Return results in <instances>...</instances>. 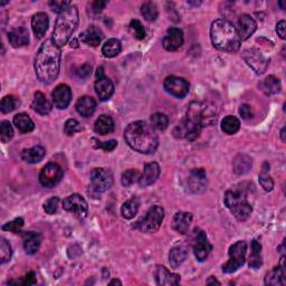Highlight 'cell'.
<instances>
[{"mask_svg":"<svg viewBox=\"0 0 286 286\" xmlns=\"http://www.w3.org/2000/svg\"><path fill=\"white\" fill-rule=\"evenodd\" d=\"M60 48L52 39L45 40L36 54L34 69L40 83L52 84L56 81L60 70Z\"/></svg>","mask_w":286,"mask_h":286,"instance_id":"cell-1","label":"cell"},{"mask_svg":"<svg viewBox=\"0 0 286 286\" xmlns=\"http://www.w3.org/2000/svg\"><path fill=\"white\" fill-rule=\"evenodd\" d=\"M124 139L130 147L140 153H153L159 145V139L153 126L144 121H137L126 126Z\"/></svg>","mask_w":286,"mask_h":286,"instance_id":"cell-2","label":"cell"},{"mask_svg":"<svg viewBox=\"0 0 286 286\" xmlns=\"http://www.w3.org/2000/svg\"><path fill=\"white\" fill-rule=\"evenodd\" d=\"M210 38L218 51L236 53L240 48L241 40L236 27L226 19H217L211 24Z\"/></svg>","mask_w":286,"mask_h":286,"instance_id":"cell-3","label":"cell"},{"mask_svg":"<svg viewBox=\"0 0 286 286\" xmlns=\"http://www.w3.org/2000/svg\"><path fill=\"white\" fill-rule=\"evenodd\" d=\"M80 21L78 17V10L76 6L72 5L63 13L58 14V17L55 23V27L53 30L52 40L56 44L59 48H62L64 45L68 44V41L74 34L75 29Z\"/></svg>","mask_w":286,"mask_h":286,"instance_id":"cell-4","label":"cell"},{"mask_svg":"<svg viewBox=\"0 0 286 286\" xmlns=\"http://www.w3.org/2000/svg\"><path fill=\"white\" fill-rule=\"evenodd\" d=\"M225 205L240 222L248 219L253 211L252 206L247 202L246 196L240 192L227 191L225 194Z\"/></svg>","mask_w":286,"mask_h":286,"instance_id":"cell-5","label":"cell"},{"mask_svg":"<svg viewBox=\"0 0 286 286\" xmlns=\"http://www.w3.org/2000/svg\"><path fill=\"white\" fill-rule=\"evenodd\" d=\"M164 210L160 206H153L141 219L136 223L135 228L145 234L157 233L163 222Z\"/></svg>","mask_w":286,"mask_h":286,"instance_id":"cell-6","label":"cell"},{"mask_svg":"<svg viewBox=\"0 0 286 286\" xmlns=\"http://www.w3.org/2000/svg\"><path fill=\"white\" fill-rule=\"evenodd\" d=\"M247 244L244 240H239L230 246L228 255L229 259L225 265H223V272L227 274L235 273L237 270L245 264L246 260Z\"/></svg>","mask_w":286,"mask_h":286,"instance_id":"cell-7","label":"cell"},{"mask_svg":"<svg viewBox=\"0 0 286 286\" xmlns=\"http://www.w3.org/2000/svg\"><path fill=\"white\" fill-rule=\"evenodd\" d=\"M91 182H92V188L96 192H105L111 189L113 186V173L109 169L95 168L91 173Z\"/></svg>","mask_w":286,"mask_h":286,"instance_id":"cell-8","label":"cell"},{"mask_svg":"<svg viewBox=\"0 0 286 286\" xmlns=\"http://www.w3.org/2000/svg\"><path fill=\"white\" fill-rule=\"evenodd\" d=\"M63 208L66 211L74 214L81 221L86 218L89 214V205L86 200L78 193H73L71 196L66 197L63 200Z\"/></svg>","mask_w":286,"mask_h":286,"instance_id":"cell-9","label":"cell"},{"mask_svg":"<svg viewBox=\"0 0 286 286\" xmlns=\"http://www.w3.org/2000/svg\"><path fill=\"white\" fill-rule=\"evenodd\" d=\"M243 59L257 75H261L269 66V60L257 48L245 50L241 54Z\"/></svg>","mask_w":286,"mask_h":286,"instance_id":"cell-10","label":"cell"},{"mask_svg":"<svg viewBox=\"0 0 286 286\" xmlns=\"http://www.w3.org/2000/svg\"><path fill=\"white\" fill-rule=\"evenodd\" d=\"M193 253L194 256L199 261H204L208 257L209 253L211 252L212 246L209 243L208 238H207V235L204 230L196 228L193 233Z\"/></svg>","mask_w":286,"mask_h":286,"instance_id":"cell-11","label":"cell"},{"mask_svg":"<svg viewBox=\"0 0 286 286\" xmlns=\"http://www.w3.org/2000/svg\"><path fill=\"white\" fill-rule=\"evenodd\" d=\"M202 125L190 120L189 118H186L174 127L173 136L178 139H188L189 141L196 140L202 131Z\"/></svg>","mask_w":286,"mask_h":286,"instance_id":"cell-12","label":"cell"},{"mask_svg":"<svg viewBox=\"0 0 286 286\" xmlns=\"http://www.w3.org/2000/svg\"><path fill=\"white\" fill-rule=\"evenodd\" d=\"M63 178V169L57 163L51 162L42 168L39 173V182L41 186L52 188L56 186Z\"/></svg>","mask_w":286,"mask_h":286,"instance_id":"cell-13","label":"cell"},{"mask_svg":"<svg viewBox=\"0 0 286 286\" xmlns=\"http://www.w3.org/2000/svg\"><path fill=\"white\" fill-rule=\"evenodd\" d=\"M95 92L101 101L109 100L114 93V85L112 81L105 76L103 68H99L96 71Z\"/></svg>","mask_w":286,"mask_h":286,"instance_id":"cell-14","label":"cell"},{"mask_svg":"<svg viewBox=\"0 0 286 286\" xmlns=\"http://www.w3.org/2000/svg\"><path fill=\"white\" fill-rule=\"evenodd\" d=\"M163 86L168 93L178 97V99H184L189 93V83L182 77L169 76L164 80Z\"/></svg>","mask_w":286,"mask_h":286,"instance_id":"cell-15","label":"cell"},{"mask_svg":"<svg viewBox=\"0 0 286 286\" xmlns=\"http://www.w3.org/2000/svg\"><path fill=\"white\" fill-rule=\"evenodd\" d=\"M53 103L55 107L58 109H64L70 105L72 100V90L66 84L57 85L52 93Z\"/></svg>","mask_w":286,"mask_h":286,"instance_id":"cell-16","label":"cell"},{"mask_svg":"<svg viewBox=\"0 0 286 286\" xmlns=\"http://www.w3.org/2000/svg\"><path fill=\"white\" fill-rule=\"evenodd\" d=\"M257 24L249 15H241L238 18V24H237L236 30L238 33L240 40H246L256 32Z\"/></svg>","mask_w":286,"mask_h":286,"instance_id":"cell-17","label":"cell"},{"mask_svg":"<svg viewBox=\"0 0 286 286\" xmlns=\"http://www.w3.org/2000/svg\"><path fill=\"white\" fill-rule=\"evenodd\" d=\"M162 44L166 51H178L184 44V33H182V30L179 28H170L167 32V35L164 36Z\"/></svg>","mask_w":286,"mask_h":286,"instance_id":"cell-18","label":"cell"},{"mask_svg":"<svg viewBox=\"0 0 286 286\" xmlns=\"http://www.w3.org/2000/svg\"><path fill=\"white\" fill-rule=\"evenodd\" d=\"M190 190L193 193H202L206 190L207 187V174L205 169H193L190 171L189 179H188Z\"/></svg>","mask_w":286,"mask_h":286,"instance_id":"cell-19","label":"cell"},{"mask_svg":"<svg viewBox=\"0 0 286 286\" xmlns=\"http://www.w3.org/2000/svg\"><path fill=\"white\" fill-rule=\"evenodd\" d=\"M160 175V166L157 162H151L147 163L144 166L143 173L141 174L139 180V185L145 188L149 187L152 184H155L157 179L159 178Z\"/></svg>","mask_w":286,"mask_h":286,"instance_id":"cell-20","label":"cell"},{"mask_svg":"<svg viewBox=\"0 0 286 286\" xmlns=\"http://www.w3.org/2000/svg\"><path fill=\"white\" fill-rule=\"evenodd\" d=\"M157 283L161 286H172L180 283V275L171 273L164 266H158L156 272Z\"/></svg>","mask_w":286,"mask_h":286,"instance_id":"cell-21","label":"cell"},{"mask_svg":"<svg viewBox=\"0 0 286 286\" xmlns=\"http://www.w3.org/2000/svg\"><path fill=\"white\" fill-rule=\"evenodd\" d=\"M24 238V248L28 255H34L39 251L41 244V235L34 232H24L21 233Z\"/></svg>","mask_w":286,"mask_h":286,"instance_id":"cell-22","label":"cell"},{"mask_svg":"<svg viewBox=\"0 0 286 286\" xmlns=\"http://www.w3.org/2000/svg\"><path fill=\"white\" fill-rule=\"evenodd\" d=\"M48 26H50V19L45 13H37L32 18V28L35 37L42 38L45 36Z\"/></svg>","mask_w":286,"mask_h":286,"instance_id":"cell-23","label":"cell"},{"mask_svg":"<svg viewBox=\"0 0 286 286\" xmlns=\"http://www.w3.org/2000/svg\"><path fill=\"white\" fill-rule=\"evenodd\" d=\"M192 222V214L191 212L179 211L174 215L172 221V227L179 234L185 235L188 233V229L190 227V224Z\"/></svg>","mask_w":286,"mask_h":286,"instance_id":"cell-24","label":"cell"},{"mask_svg":"<svg viewBox=\"0 0 286 286\" xmlns=\"http://www.w3.org/2000/svg\"><path fill=\"white\" fill-rule=\"evenodd\" d=\"M8 40L10 45L18 48L26 46L29 42V34L25 27H17L8 33Z\"/></svg>","mask_w":286,"mask_h":286,"instance_id":"cell-25","label":"cell"},{"mask_svg":"<svg viewBox=\"0 0 286 286\" xmlns=\"http://www.w3.org/2000/svg\"><path fill=\"white\" fill-rule=\"evenodd\" d=\"M286 283L285 277V265H284V257H282L281 265L277 267H274L270 273H267L265 277V284L272 286H279L284 285Z\"/></svg>","mask_w":286,"mask_h":286,"instance_id":"cell-26","label":"cell"},{"mask_svg":"<svg viewBox=\"0 0 286 286\" xmlns=\"http://www.w3.org/2000/svg\"><path fill=\"white\" fill-rule=\"evenodd\" d=\"M103 37H104V35H103L102 30L94 25H91L81 36V38L85 44L93 47L99 46L101 44Z\"/></svg>","mask_w":286,"mask_h":286,"instance_id":"cell-27","label":"cell"},{"mask_svg":"<svg viewBox=\"0 0 286 286\" xmlns=\"http://www.w3.org/2000/svg\"><path fill=\"white\" fill-rule=\"evenodd\" d=\"M76 111L80 113L84 118H90L91 115H93L96 108V102L91 96H82L80 100L76 102Z\"/></svg>","mask_w":286,"mask_h":286,"instance_id":"cell-28","label":"cell"},{"mask_svg":"<svg viewBox=\"0 0 286 286\" xmlns=\"http://www.w3.org/2000/svg\"><path fill=\"white\" fill-rule=\"evenodd\" d=\"M46 150L41 145H36L34 148L25 149L21 152V159L27 163H37L44 159Z\"/></svg>","mask_w":286,"mask_h":286,"instance_id":"cell-29","label":"cell"},{"mask_svg":"<svg viewBox=\"0 0 286 286\" xmlns=\"http://www.w3.org/2000/svg\"><path fill=\"white\" fill-rule=\"evenodd\" d=\"M94 130L101 136H106L114 131V121L108 115L103 114L95 121Z\"/></svg>","mask_w":286,"mask_h":286,"instance_id":"cell-30","label":"cell"},{"mask_svg":"<svg viewBox=\"0 0 286 286\" xmlns=\"http://www.w3.org/2000/svg\"><path fill=\"white\" fill-rule=\"evenodd\" d=\"M32 107L35 112H37L40 115H46L48 113H51L52 111V104L47 101L46 96L41 92L35 93Z\"/></svg>","mask_w":286,"mask_h":286,"instance_id":"cell-31","label":"cell"},{"mask_svg":"<svg viewBox=\"0 0 286 286\" xmlns=\"http://www.w3.org/2000/svg\"><path fill=\"white\" fill-rule=\"evenodd\" d=\"M188 257V251L185 246H175L173 247L169 254V261L172 269H178V267L184 263Z\"/></svg>","mask_w":286,"mask_h":286,"instance_id":"cell-32","label":"cell"},{"mask_svg":"<svg viewBox=\"0 0 286 286\" xmlns=\"http://www.w3.org/2000/svg\"><path fill=\"white\" fill-rule=\"evenodd\" d=\"M14 124L21 133L32 132L35 129L33 120L26 113H18L14 117Z\"/></svg>","mask_w":286,"mask_h":286,"instance_id":"cell-33","label":"cell"},{"mask_svg":"<svg viewBox=\"0 0 286 286\" xmlns=\"http://www.w3.org/2000/svg\"><path fill=\"white\" fill-rule=\"evenodd\" d=\"M252 248V254L249 256V261L248 265L251 269L258 270L259 267L263 264V259H261V245L260 243L257 241L256 239H254L251 244Z\"/></svg>","mask_w":286,"mask_h":286,"instance_id":"cell-34","label":"cell"},{"mask_svg":"<svg viewBox=\"0 0 286 286\" xmlns=\"http://www.w3.org/2000/svg\"><path fill=\"white\" fill-rule=\"evenodd\" d=\"M252 169V159L246 155H239L234 160V171L236 174L243 175L249 172Z\"/></svg>","mask_w":286,"mask_h":286,"instance_id":"cell-35","label":"cell"},{"mask_svg":"<svg viewBox=\"0 0 286 286\" xmlns=\"http://www.w3.org/2000/svg\"><path fill=\"white\" fill-rule=\"evenodd\" d=\"M260 87L266 94L272 95V94H277L281 92L282 85L277 77L270 75V76H267L263 82H261Z\"/></svg>","mask_w":286,"mask_h":286,"instance_id":"cell-36","label":"cell"},{"mask_svg":"<svg viewBox=\"0 0 286 286\" xmlns=\"http://www.w3.org/2000/svg\"><path fill=\"white\" fill-rule=\"evenodd\" d=\"M121 51H122V45H121V41L117 38L108 39L102 47V53L107 58L118 56Z\"/></svg>","mask_w":286,"mask_h":286,"instance_id":"cell-37","label":"cell"},{"mask_svg":"<svg viewBox=\"0 0 286 286\" xmlns=\"http://www.w3.org/2000/svg\"><path fill=\"white\" fill-rule=\"evenodd\" d=\"M139 207H140V200L137 197H133L129 200H126V202L123 204L122 208H121L122 216L125 219H132L138 214Z\"/></svg>","mask_w":286,"mask_h":286,"instance_id":"cell-38","label":"cell"},{"mask_svg":"<svg viewBox=\"0 0 286 286\" xmlns=\"http://www.w3.org/2000/svg\"><path fill=\"white\" fill-rule=\"evenodd\" d=\"M240 129V121L233 115H228L222 121V130L226 135H235Z\"/></svg>","mask_w":286,"mask_h":286,"instance_id":"cell-39","label":"cell"},{"mask_svg":"<svg viewBox=\"0 0 286 286\" xmlns=\"http://www.w3.org/2000/svg\"><path fill=\"white\" fill-rule=\"evenodd\" d=\"M269 170H270V164L265 162L263 164V168H261V172L259 173V184L265 191L270 192L274 188V181L269 173Z\"/></svg>","mask_w":286,"mask_h":286,"instance_id":"cell-40","label":"cell"},{"mask_svg":"<svg viewBox=\"0 0 286 286\" xmlns=\"http://www.w3.org/2000/svg\"><path fill=\"white\" fill-rule=\"evenodd\" d=\"M20 105V101L18 97L14 95H7L5 96L0 103V109L3 113H10L15 111V109Z\"/></svg>","mask_w":286,"mask_h":286,"instance_id":"cell-41","label":"cell"},{"mask_svg":"<svg viewBox=\"0 0 286 286\" xmlns=\"http://www.w3.org/2000/svg\"><path fill=\"white\" fill-rule=\"evenodd\" d=\"M141 14L148 21H156L159 16L157 6L152 2H147L141 6Z\"/></svg>","mask_w":286,"mask_h":286,"instance_id":"cell-42","label":"cell"},{"mask_svg":"<svg viewBox=\"0 0 286 286\" xmlns=\"http://www.w3.org/2000/svg\"><path fill=\"white\" fill-rule=\"evenodd\" d=\"M151 124L153 126V129L163 131L169 125V118L163 113H155L151 115Z\"/></svg>","mask_w":286,"mask_h":286,"instance_id":"cell-43","label":"cell"},{"mask_svg":"<svg viewBox=\"0 0 286 286\" xmlns=\"http://www.w3.org/2000/svg\"><path fill=\"white\" fill-rule=\"evenodd\" d=\"M140 177H141V173H140L138 170L130 169L126 170L125 172H123L122 177H121V184L124 187H130L132 185H135L136 182H139Z\"/></svg>","mask_w":286,"mask_h":286,"instance_id":"cell-44","label":"cell"},{"mask_svg":"<svg viewBox=\"0 0 286 286\" xmlns=\"http://www.w3.org/2000/svg\"><path fill=\"white\" fill-rule=\"evenodd\" d=\"M11 255H13V251H11L10 244L4 237H2L0 238V260H2V264L9 261L11 259Z\"/></svg>","mask_w":286,"mask_h":286,"instance_id":"cell-45","label":"cell"},{"mask_svg":"<svg viewBox=\"0 0 286 286\" xmlns=\"http://www.w3.org/2000/svg\"><path fill=\"white\" fill-rule=\"evenodd\" d=\"M14 137V129L8 121H3L0 123V138L4 143L9 142Z\"/></svg>","mask_w":286,"mask_h":286,"instance_id":"cell-46","label":"cell"},{"mask_svg":"<svg viewBox=\"0 0 286 286\" xmlns=\"http://www.w3.org/2000/svg\"><path fill=\"white\" fill-rule=\"evenodd\" d=\"M24 224H25L24 219L21 217H18L16 219H14L13 222L5 224L3 226V230H7V232L14 233V234L21 233V228L24 227Z\"/></svg>","mask_w":286,"mask_h":286,"instance_id":"cell-47","label":"cell"},{"mask_svg":"<svg viewBox=\"0 0 286 286\" xmlns=\"http://www.w3.org/2000/svg\"><path fill=\"white\" fill-rule=\"evenodd\" d=\"M130 30L132 34L135 35V37L139 40H142L145 37V29L143 25L138 19H133L130 23Z\"/></svg>","mask_w":286,"mask_h":286,"instance_id":"cell-48","label":"cell"},{"mask_svg":"<svg viewBox=\"0 0 286 286\" xmlns=\"http://www.w3.org/2000/svg\"><path fill=\"white\" fill-rule=\"evenodd\" d=\"M82 131V126L81 124L78 123V121L75 119H70L66 121V123L64 125V132L65 135L68 136H73L75 135L77 132Z\"/></svg>","mask_w":286,"mask_h":286,"instance_id":"cell-49","label":"cell"},{"mask_svg":"<svg viewBox=\"0 0 286 286\" xmlns=\"http://www.w3.org/2000/svg\"><path fill=\"white\" fill-rule=\"evenodd\" d=\"M92 141L94 142V148L96 149H102V150H104L106 152H111L113 151L115 148H117V145H118V142L115 141V140H109V141H106V142H102V141H99V140H96V139H92Z\"/></svg>","mask_w":286,"mask_h":286,"instance_id":"cell-50","label":"cell"},{"mask_svg":"<svg viewBox=\"0 0 286 286\" xmlns=\"http://www.w3.org/2000/svg\"><path fill=\"white\" fill-rule=\"evenodd\" d=\"M58 205H59V198L52 197L44 204V210L48 215H54L58 209Z\"/></svg>","mask_w":286,"mask_h":286,"instance_id":"cell-51","label":"cell"},{"mask_svg":"<svg viewBox=\"0 0 286 286\" xmlns=\"http://www.w3.org/2000/svg\"><path fill=\"white\" fill-rule=\"evenodd\" d=\"M48 5H50V7L52 8L53 11H55V13H57V14H60V13H63L64 10L68 9L69 7H71L72 3L71 2H57V0H54V2L48 3Z\"/></svg>","mask_w":286,"mask_h":286,"instance_id":"cell-52","label":"cell"},{"mask_svg":"<svg viewBox=\"0 0 286 286\" xmlns=\"http://www.w3.org/2000/svg\"><path fill=\"white\" fill-rule=\"evenodd\" d=\"M36 282H37V278H36V274L34 272H29L26 276H24L20 281H17V282H14V281H11L9 282V284H19V285H34L36 284Z\"/></svg>","mask_w":286,"mask_h":286,"instance_id":"cell-53","label":"cell"},{"mask_svg":"<svg viewBox=\"0 0 286 286\" xmlns=\"http://www.w3.org/2000/svg\"><path fill=\"white\" fill-rule=\"evenodd\" d=\"M91 72H92V66L89 64H84L81 68H78L76 70V75L81 78H86L91 75Z\"/></svg>","mask_w":286,"mask_h":286,"instance_id":"cell-54","label":"cell"},{"mask_svg":"<svg viewBox=\"0 0 286 286\" xmlns=\"http://www.w3.org/2000/svg\"><path fill=\"white\" fill-rule=\"evenodd\" d=\"M240 117L244 120H249L253 118V108L248 104H243L239 108Z\"/></svg>","mask_w":286,"mask_h":286,"instance_id":"cell-55","label":"cell"},{"mask_svg":"<svg viewBox=\"0 0 286 286\" xmlns=\"http://www.w3.org/2000/svg\"><path fill=\"white\" fill-rule=\"evenodd\" d=\"M105 6H106V2H94L92 5H91V8H92V10L95 14H100L101 11L104 9Z\"/></svg>","mask_w":286,"mask_h":286,"instance_id":"cell-56","label":"cell"},{"mask_svg":"<svg viewBox=\"0 0 286 286\" xmlns=\"http://www.w3.org/2000/svg\"><path fill=\"white\" fill-rule=\"evenodd\" d=\"M285 26H286L285 20H281L276 26V32L282 39H285Z\"/></svg>","mask_w":286,"mask_h":286,"instance_id":"cell-57","label":"cell"},{"mask_svg":"<svg viewBox=\"0 0 286 286\" xmlns=\"http://www.w3.org/2000/svg\"><path fill=\"white\" fill-rule=\"evenodd\" d=\"M206 283L208 284V285H210V284H217V285H221V283H219V282L217 281V279H216L215 277H212V276H211V277H210V278L208 279V281H207Z\"/></svg>","mask_w":286,"mask_h":286,"instance_id":"cell-58","label":"cell"},{"mask_svg":"<svg viewBox=\"0 0 286 286\" xmlns=\"http://www.w3.org/2000/svg\"><path fill=\"white\" fill-rule=\"evenodd\" d=\"M109 285H122V282L119 281V279H113V281L109 282Z\"/></svg>","mask_w":286,"mask_h":286,"instance_id":"cell-59","label":"cell"},{"mask_svg":"<svg viewBox=\"0 0 286 286\" xmlns=\"http://www.w3.org/2000/svg\"><path fill=\"white\" fill-rule=\"evenodd\" d=\"M281 137H282V140H283V141H285V127H283V129H282Z\"/></svg>","mask_w":286,"mask_h":286,"instance_id":"cell-60","label":"cell"},{"mask_svg":"<svg viewBox=\"0 0 286 286\" xmlns=\"http://www.w3.org/2000/svg\"><path fill=\"white\" fill-rule=\"evenodd\" d=\"M73 47H75V48L77 47V40L76 39L73 40Z\"/></svg>","mask_w":286,"mask_h":286,"instance_id":"cell-61","label":"cell"}]
</instances>
